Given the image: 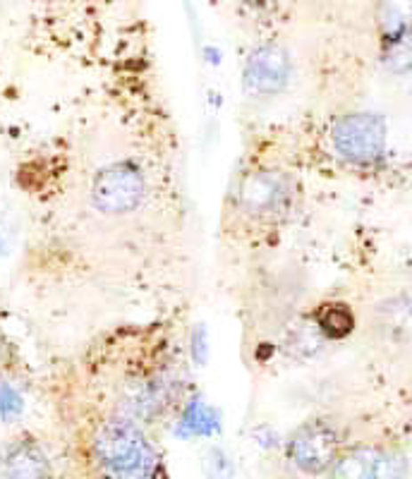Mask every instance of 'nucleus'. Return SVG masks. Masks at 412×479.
Listing matches in <instances>:
<instances>
[{"instance_id": "f257e3e1", "label": "nucleus", "mask_w": 412, "mask_h": 479, "mask_svg": "<svg viewBox=\"0 0 412 479\" xmlns=\"http://www.w3.org/2000/svg\"><path fill=\"white\" fill-rule=\"evenodd\" d=\"M96 456L117 479H147L156 465L154 446L125 418L106 422L96 434Z\"/></svg>"}, {"instance_id": "f03ea898", "label": "nucleus", "mask_w": 412, "mask_h": 479, "mask_svg": "<svg viewBox=\"0 0 412 479\" xmlns=\"http://www.w3.org/2000/svg\"><path fill=\"white\" fill-rule=\"evenodd\" d=\"M147 197V178L137 163L117 161L96 173L92 183V204L106 216H123L140 207Z\"/></svg>"}, {"instance_id": "7ed1b4c3", "label": "nucleus", "mask_w": 412, "mask_h": 479, "mask_svg": "<svg viewBox=\"0 0 412 479\" xmlns=\"http://www.w3.org/2000/svg\"><path fill=\"white\" fill-rule=\"evenodd\" d=\"M374 22L384 68L393 75L412 70V0H379Z\"/></svg>"}, {"instance_id": "20e7f679", "label": "nucleus", "mask_w": 412, "mask_h": 479, "mask_svg": "<svg viewBox=\"0 0 412 479\" xmlns=\"http://www.w3.org/2000/svg\"><path fill=\"white\" fill-rule=\"evenodd\" d=\"M343 453V441L338 429L327 422H307L297 426L288 441V458L304 475H324L334 467Z\"/></svg>"}, {"instance_id": "39448f33", "label": "nucleus", "mask_w": 412, "mask_h": 479, "mask_svg": "<svg viewBox=\"0 0 412 479\" xmlns=\"http://www.w3.org/2000/svg\"><path fill=\"white\" fill-rule=\"evenodd\" d=\"M331 140L345 161L374 163L386 147V123L374 113H352L334 125Z\"/></svg>"}, {"instance_id": "423d86ee", "label": "nucleus", "mask_w": 412, "mask_h": 479, "mask_svg": "<svg viewBox=\"0 0 412 479\" xmlns=\"http://www.w3.org/2000/svg\"><path fill=\"white\" fill-rule=\"evenodd\" d=\"M235 199L249 218L279 216L293 199V180L273 168L252 170L240 180Z\"/></svg>"}, {"instance_id": "0eeeda50", "label": "nucleus", "mask_w": 412, "mask_h": 479, "mask_svg": "<svg viewBox=\"0 0 412 479\" xmlns=\"http://www.w3.org/2000/svg\"><path fill=\"white\" fill-rule=\"evenodd\" d=\"M372 336L389 355H405L412 350V297L396 295L379 302L372 314Z\"/></svg>"}, {"instance_id": "6e6552de", "label": "nucleus", "mask_w": 412, "mask_h": 479, "mask_svg": "<svg viewBox=\"0 0 412 479\" xmlns=\"http://www.w3.org/2000/svg\"><path fill=\"white\" fill-rule=\"evenodd\" d=\"M290 82V55L279 44H264L249 53L242 85L252 96H276Z\"/></svg>"}, {"instance_id": "1a4fd4ad", "label": "nucleus", "mask_w": 412, "mask_h": 479, "mask_svg": "<svg viewBox=\"0 0 412 479\" xmlns=\"http://www.w3.org/2000/svg\"><path fill=\"white\" fill-rule=\"evenodd\" d=\"M0 479H51L46 451L29 436L10 441L0 449Z\"/></svg>"}, {"instance_id": "9d476101", "label": "nucleus", "mask_w": 412, "mask_h": 479, "mask_svg": "<svg viewBox=\"0 0 412 479\" xmlns=\"http://www.w3.org/2000/svg\"><path fill=\"white\" fill-rule=\"evenodd\" d=\"M314 326L324 338L343 340L355 331V314L345 302H327L314 312Z\"/></svg>"}, {"instance_id": "9b49d317", "label": "nucleus", "mask_w": 412, "mask_h": 479, "mask_svg": "<svg viewBox=\"0 0 412 479\" xmlns=\"http://www.w3.org/2000/svg\"><path fill=\"white\" fill-rule=\"evenodd\" d=\"M379 449L374 446H358L345 451L331 467V479H372V467Z\"/></svg>"}, {"instance_id": "f8f14e48", "label": "nucleus", "mask_w": 412, "mask_h": 479, "mask_svg": "<svg viewBox=\"0 0 412 479\" xmlns=\"http://www.w3.org/2000/svg\"><path fill=\"white\" fill-rule=\"evenodd\" d=\"M218 426H221V419L216 410L199 401H192L180 422V436H209L218 432Z\"/></svg>"}, {"instance_id": "ddd939ff", "label": "nucleus", "mask_w": 412, "mask_h": 479, "mask_svg": "<svg viewBox=\"0 0 412 479\" xmlns=\"http://www.w3.org/2000/svg\"><path fill=\"white\" fill-rule=\"evenodd\" d=\"M408 477V460L398 451H382L376 453L372 467V479H405Z\"/></svg>"}, {"instance_id": "4468645a", "label": "nucleus", "mask_w": 412, "mask_h": 479, "mask_svg": "<svg viewBox=\"0 0 412 479\" xmlns=\"http://www.w3.org/2000/svg\"><path fill=\"white\" fill-rule=\"evenodd\" d=\"M24 410L22 395L17 394V388H12L8 381L0 379V419L3 422H15Z\"/></svg>"}, {"instance_id": "2eb2a0df", "label": "nucleus", "mask_w": 412, "mask_h": 479, "mask_svg": "<svg viewBox=\"0 0 412 479\" xmlns=\"http://www.w3.org/2000/svg\"><path fill=\"white\" fill-rule=\"evenodd\" d=\"M206 348H209L206 331H204V326H197L195 333H192V357H195L197 364L206 362Z\"/></svg>"}, {"instance_id": "dca6fc26", "label": "nucleus", "mask_w": 412, "mask_h": 479, "mask_svg": "<svg viewBox=\"0 0 412 479\" xmlns=\"http://www.w3.org/2000/svg\"><path fill=\"white\" fill-rule=\"evenodd\" d=\"M8 249H10V235L8 231H5V225L0 223V256L8 255Z\"/></svg>"}]
</instances>
